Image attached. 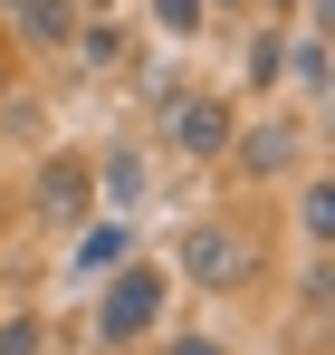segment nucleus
I'll return each instance as SVG.
<instances>
[{"label": "nucleus", "mask_w": 335, "mask_h": 355, "mask_svg": "<svg viewBox=\"0 0 335 355\" xmlns=\"http://www.w3.org/2000/svg\"><path fill=\"white\" fill-rule=\"evenodd\" d=\"M163 297H172V279L154 269V259H125V269L106 279V297H96V336H106V346L154 336V327H163Z\"/></svg>", "instance_id": "f257e3e1"}, {"label": "nucleus", "mask_w": 335, "mask_h": 355, "mask_svg": "<svg viewBox=\"0 0 335 355\" xmlns=\"http://www.w3.org/2000/svg\"><path fill=\"white\" fill-rule=\"evenodd\" d=\"M182 269H192V288H239L249 279V240L230 231V221H201V231L182 240Z\"/></svg>", "instance_id": "f03ea898"}, {"label": "nucleus", "mask_w": 335, "mask_h": 355, "mask_svg": "<svg viewBox=\"0 0 335 355\" xmlns=\"http://www.w3.org/2000/svg\"><path fill=\"white\" fill-rule=\"evenodd\" d=\"M172 144L182 154H230V106L221 96H182L172 106Z\"/></svg>", "instance_id": "7ed1b4c3"}, {"label": "nucleus", "mask_w": 335, "mask_h": 355, "mask_svg": "<svg viewBox=\"0 0 335 355\" xmlns=\"http://www.w3.org/2000/svg\"><path fill=\"white\" fill-rule=\"evenodd\" d=\"M125 259H134V231H125V221H87L77 250H67V269H77V279H115Z\"/></svg>", "instance_id": "20e7f679"}, {"label": "nucleus", "mask_w": 335, "mask_h": 355, "mask_svg": "<svg viewBox=\"0 0 335 355\" xmlns=\"http://www.w3.org/2000/svg\"><path fill=\"white\" fill-rule=\"evenodd\" d=\"M230 154H239V173L278 182L287 164H297V125H249V135H230Z\"/></svg>", "instance_id": "39448f33"}, {"label": "nucleus", "mask_w": 335, "mask_h": 355, "mask_svg": "<svg viewBox=\"0 0 335 355\" xmlns=\"http://www.w3.org/2000/svg\"><path fill=\"white\" fill-rule=\"evenodd\" d=\"M10 19H19V39H29V49H77V29H87V19H77V0H19Z\"/></svg>", "instance_id": "423d86ee"}, {"label": "nucleus", "mask_w": 335, "mask_h": 355, "mask_svg": "<svg viewBox=\"0 0 335 355\" xmlns=\"http://www.w3.org/2000/svg\"><path fill=\"white\" fill-rule=\"evenodd\" d=\"M87 182L106 192V202H115V221H125V211L144 202V182H154V173H144V154H106V164H96V173H87Z\"/></svg>", "instance_id": "0eeeda50"}, {"label": "nucleus", "mask_w": 335, "mask_h": 355, "mask_svg": "<svg viewBox=\"0 0 335 355\" xmlns=\"http://www.w3.org/2000/svg\"><path fill=\"white\" fill-rule=\"evenodd\" d=\"M87 192H96V182H87V164H48L39 211H48V221H77V211H87Z\"/></svg>", "instance_id": "6e6552de"}, {"label": "nucleus", "mask_w": 335, "mask_h": 355, "mask_svg": "<svg viewBox=\"0 0 335 355\" xmlns=\"http://www.w3.org/2000/svg\"><path fill=\"white\" fill-rule=\"evenodd\" d=\"M287 77H297V96H307V106L326 96V39H316V29H297V39H287Z\"/></svg>", "instance_id": "1a4fd4ad"}, {"label": "nucleus", "mask_w": 335, "mask_h": 355, "mask_svg": "<svg viewBox=\"0 0 335 355\" xmlns=\"http://www.w3.org/2000/svg\"><path fill=\"white\" fill-rule=\"evenodd\" d=\"M297 231H307V250L326 259V240H335V192H326V182H307V192H297Z\"/></svg>", "instance_id": "9d476101"}, {"label": "nucleus", "mask_w": 335, "mask_h": 355, "mask_svg": "<svg viewBox=\"0 0 335 355\" xmlns=\"http://www.w3.org/2000/svg\"><path fill=\"white\" fill-rule=\"evenodd\" d=\"M287 77V29H259L249 39V87H278Z\"/></svg>", "instance_id": "9b49d317"}, {"label": "nucleus", "mask_w": 335, "mask_h": 355, "mask_svg": "<svg viewBox=\"0 0 335 355\" xmlns=\"http://www.w3.org/2000/svg\"><path fill=\"white\" fill-rule=\"evenodd\" d=\"M154 19H163L172 39H201V19H211V0H154Z\"/></svg>", "instance_id": "f8f14e48"}, {"label": "nucleus", "mask_w": 335, "mask_h": 355, "mask_svg": "<svg viewBox=\"0 0 335 355\" xmlns=\"http://www.w3.org/2000/svg\"><path fill=\"white\" fill-rule=\"evenodd\" d=\"M0 355H39V317H0Z\"/></svg>", "instance_id": "ddd939ff"}, {"label": "nucleus", "mask_w": 335, "mask_h": 355, "mask_svg": "<svg viewBox=\"0 0 335 355\" xmlns=\"http://www.w3.org/2000/svg\"><path fill=\"white\" fill-rule=\"evenodd\" d=\"M77 49H87L96 67H115V58H125V29H77Z\"/></svg>", "instance_id": "4468645a"}, {"label": "nucleus", "mask_w": 335, "mask_h": 355, "mask_svg": "<svg viewBox=\"0 0 335 355\" xmlns=\"http://www.w3.org/2000/svg\"><path fill=\"white\" fill-rule=\"evenodd\" d=\"M163 355H230V346H221V336H172Z\"/></svg>", "instance_id": "2eb2a0df"}, {"label": "nucleus", "mask_w": 335, "mask_h": 355, "mask_svg": "<svg viewBox=\"0 0 335 355\" xmlns=\"http://www.w3.org/2000/svg\"><path fill=\"white\" fill-rule=\"evenodd\" d=\"M269 19H287V0H269Z\"/></svg>", "instance_id": "dca6fc26"}, {"label": "nucleus", "mask_w": 335, "mask_h": 355, "mask_svg": "<svg viewBox=\"0 0 335 355\" xmlns=\"http://www.w3.org/2000/svg\"><path fill=\"white\" fill-rule=\"evenodd\" d=\"M0 10H19V0H0Z\"/></svg>", "instance_id": "f3484780"}, {"label": "nucleus", "mask_w": 335, "mask_h": 355, "mask_svg": "<svg viewBox=\"0 0 335 355\" xmlns=\"http://www.w3.org/2000/svg\"><path fill=\"white\" fill-rule=\"evenodd\" d=\"M0 96H10V77H0Z\"/></svg>", "instance_id": "a211bd4d"}, {"label": "nucleus", "mask_w": 335, "mask_h": 355, "mask_svg": "<svg viewBox=\"0 0 335 355\" xmlns=\"http://www.w3.org/2000/svg\"><path fill=\"white\" fill-rule=\"evenodd\" d=\"M39 355H48V346H39Z\"/></svg>", "instance_id": "6ab92c4d"}]
</instances>
